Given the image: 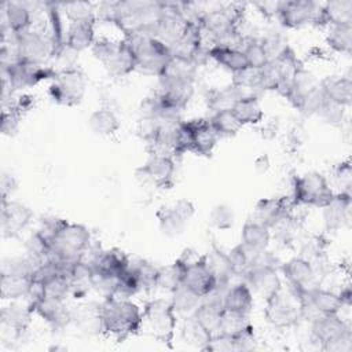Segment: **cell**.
Returning <instances> with one entry per match:
<instances>
[{
    "mask_svg": "<svg viewBox=\"0 0 352 352\" xmlns=\"http://www.w3.org/2000/svg\"><path fill=\"white\" fill-rule=\"evenodd\" d=\"M12 43L15 45L18 59L32 63L48 65L55 51L50 33L34 26L25 33L14 36Z\"/></svg>",
    "mask_w": 352,
    "mask_h": 352,
    "instance_id": "cell-11",
    "label": "cell"
},
{
    "mask_svg": "<svg viewBox=\"0 0 352 352\" xmlns=\"http://www.w3.org/2000/svg\"><path fill=\"white\" fill-rule=\"evenodd\" d=\"M177 260L182 265L183 286L192 290L202 298L217 293V283L205 264L204 254L186 249Z\"/></svg>",
    "mask_w": 352,
    "mask_h": 352,
    "instance_id": "cell-9",
    "label": "cell"
},
{
    "mask_svg": "<svg viewBox=\"0 0 352 352\" xmlns=\"http://www.w3.org/2000/svg\"><path fill=\"white\" fill-rule=\"evenodd\" d=\"M336 195L327 177L320 172H305L294 177L292 201L294 205L322 209L327 206Z\"/></svg>",
    "mask_w": 352,
    "mask_h": 352,
    "instance_id": "cell-7",
    "label": "cell"
},
{
    "mask_svg": "<svg viewBox=\"0 0 352 352\" xmlns=\"http://www.w3.org/2000/svg\"><path fill=\"white\" fill-rule=\"evenodd\" d=\"M234 344H235V352L236 351H252L256 348L257 341L254 336V327H250L241 334L234 337Z\"/></svg>",
    "mask_w": 352,
    "mask_h": 352,
    "instance_id": "cell-58",
    "label": "cell"
},
{
    "mask_svg": "<svg viewBox=\"0 0 352 352\" xmlns=\"http://www.w3.org/2000/svg\"><path fill=\"white\" fill-rule=\"evenodd\" d=\"M129 267L135 272L142 292H153L157 289L160 267L144 258H131Z\"/></svg>",
    "mask_w": 352,
    "mask_h": 352,
    "instance_id": "cell-46",
    "label": "cell"
},
{
    "mask_svg": "<svg viewBox=\"0 0 352 352\" xmlns=\"http://www.w3.org/2000/svg\"><path fill=\"white\" fill-rule=\"evenodd\" d=\"M204 260L217 283V293H221L230 285L231 279L236 276L228 254L217 248L214 243H212L209 250L204 253Z\"/></svg>",
    "mask_w": 352,
    "mask_h": 352,
    "instance_id": "cell-26",
    "label": "cell"
},
{
    "mask_svg": "<svg viewBox=\"0 0 352 352\" xmlns=\"http://www.w3.org/2000/svg\"><path fill=\"white\" fill-rule=\"evenodd\" d=\"M241 279L250 287L254 297H261L264 301L283 285L279 275V268L275 267L249 268L241 276Z\"/></svg>",
    "mask_w": 352,
    "mask_h": 352,
    "instance_id": "cell-22",
    "label": "cell"
},
{
    "mask_svg": "<svg viewBox=\"0 0 352 352\" xmlns=\"http://www.w3.org/2000/svg\"><path fill=\"white\" fill-rule=\"evenodd\" d=\"M102 334L117 342L142 331L143 307L132 298L107 297L99 302Z\"/></svg>",
    "mask_w": 352,
    "mask_h": 352,
    "instance_id": "cell-2",
    "label": "cell"
},
{
    "mask_svg": "<svg viewBox=\"0 0 352 352\" xmlns=\"http://www.w3.org/2000/svg\"><path fill=\"white\" fill-rule=\"evenodd\" d=\"M34 6L25 1H4L1 4V30L16 36L34 26Z\"/></svg>",
    "mask_w": 352,
    "mask_h": 352,
    "instance_id": "cell-17",
    "label": "cell"
},
{
    "mask_svg": "<svg viewBox=\"0 0 352 352\" xmlns=\"http://www.w3.org/2000/svg\"><path fill=\"white\" fill-rule=\"evenodd\" d=\"M176 161L168 154H150L147 161L136 169V177L155 188H170L175 182Z\"/></svg>",
    "mask_w": 352,
    "mask_h": 352,
    "instance_id": "cell-14",
    "label": "cell"
},
{
    "mask_svg": "<svg viewBox=\"0 0 352 352\" xmlns=\"http://www.w3.org/2000/svg\"><path fill=\"white\" fill-rule=\"evenodd\" d=\"M89 261L94 271L107 274L111 276H118L122 274L128 265L131 257L126 256L121 249L111 248V249H99L91 253V257H82Z\"/></svg>",
    "mask_w": 352,
    "mask_h": 352,
    "instance_id": "cell-24",
    "label": "cell"
},
{
    "mask_svg": "<svg viewBox=\"0 0 352 352\" xmlns=\"http://www.w3.org/2000/svg\"><path fill=\"white\" fill-rule=\"evenodd\" d=\"M250 327H253V324L250 322L249 315L224 308L221 318H220V324H219L217 333H223V334L235 337Z\"/></svg>",
    "mask_w": 352,
    "mask_h": 352,
    "instance_id": "cell-49",
    "label": "cell"
},
{
    "mask_svg": "<svg viewBox=\"0 0 352 352\" xmlns=\"http://www.w3.org/2000/svg\"><path fill=\"white\" fill-rule=\"evenodd\" d=\"M320 3L311 0L278 1L275 18L286 29H301L308 25H318Z\"/></svg>",
    "mask_w": 352,
    "mask_h": 352,
    "instance_id": "cell-12",
    "label": "cell"
},
{
    "mask_svg": "<svg viewBox=\"0 0 352 352\" xmlns=\"http://www.w3.org/2000/svg\"><path fill=\"white\" fill-rule=\"evenodd\" d=\"M33 315L34 312L28 302L22 304L21 300L8 301L0 309V322L3 327L11 330L14 334H21L30 326Z\"/></svg>",
    "mask_w": 352,
    "mask_h": 352,
    "instance_id": "cell-29",
    "label": "cell"
},
{
    "mask_svg": "<svg viewBox=\"0 0 352 352\" xmlns=\"http://www.w3.org/2000/svg\"><path fill=\"white\" fill-rule=\"evenodd\" d=\"M223 302H221V294L219 296L217 293L205 297L198 308L194 311L192 316L205 327L208 329L212 334H216L219 331V324H220V318L223 314Z\"/></svg>",
    "mask_w": 352,
    "mask_h": 352,
    "instance_id": "cell-36",
    "label": "cell"
},
{
    "mask_svg": "<svg viewBox=\"0 0 352 352\" xmlns=\"http://www.w3.org/2000/svg\"><path fill=\"white\" fill-rule=\"evenodd\" d=\"M242 126L258 125L264 120V109L261 106L258 95L242 96L231 109Z\"/></svg>",
    "mask_w": 352,
    "mask_h": 352,
    "instance_id": "cell-40",
    "label": "cell"
},
{
    "mask_svg": "<svg viewBox=\"0 0 352 352\" xmlns=\"http://www.w3.org/2000/svg\"><path fill=\"white\" fill-rule=\"evenodd\" d=\"M187 122L191 129V153L201 157H210L220 138L210 125L209 118H195Z\"/></svg>",
    "mask_w": 352,
    "mask_h": 352,
    "instance_id": "cell-25",
    "label": "cell"
},
{
    "mask_svg": "<svg viewBox=\"0 0 352 352\" xmlns=\"http://www.w3.org/2000/svg\"><path fill=\"white\" fill-rule=\"evenodd\" d=\"M336 23H352V0H333L320 3V14L316 26Z\"/></svg>",
    "mask_w": 352,
    "mask_h": 352,
    "instance_id": "cell-37",
    "label": "cell"
},
{
    "mask_svg": "<svg viewBox=\"0 0 352 352\" xmlns=\"http://www.w3.org/2000/svg\"><path fill=\"white\" fill-rule=\"evenodd\" d=\"M195 214L194 204L187 198H180L170 205L162 206L157 212L158 227L165 236L175 238L184 234Z\"/></svg>",
    "mask_w": 352,
    "mask_h": 352,
    "instance_id": "cell-13",
    "label": "cell"
},
{
    "mask_svg": "<svg viewBox=\"0 0 352 352\" xmlns=\"http://www.w3.org/2000/svg\"><path fill=\"white\" fill-rule=\"evenodd\" d=\"M320 88V80H318L312 72H309L307 67L300 65L297 69L290 91L286 96V99L293 104L296 110H300V107L304 104V102L311 98L315 92H318Z\"/></svg>",
    "mask_w": 352,
    "mask_h": 352,
    "instance_id": "cell-27",
    "label": "cell"
},
{
    "mask_svg": "<svg viewBox=\"0 0 352 352\" xmlns=\"http://www.w3.org/2000/svg\"><path fill=\"white\" fill-rule=\"evenodd\" d=\"M209 59L216 62L223 69L228 70L231 74L242 72L249 66L248 59L241 48L226 47V45H212L208 50Z\"/></svg>",
    "mask_w": 352,
    "mask_h": 352,
    "instance_id": "cell-32",
    "label": "cell"
},
{
    "mask_svg": "<svg viewBox=\"0 0 352 352\" xmlns=\"http://www.w3.org/2000/svg\"><path fill=\"white\" fill-rule=\"evenodd\" d=\"M180 336L186 344L204 351L213 334L208 329H205L192 315H190L183 319Z\"/></svg>",
    "mask_w": 352,
    "mask_h": 352,
    "instance_id": "cell-44",
    "label": "cell"
},
{
    "mask_svg": "<svg viewBox=\"0 0 352 352\" xmlns=\"http://www.w3.org/2000/svg\"><path fill=\"white\" fill-rule=\"evenodd\" d=\"M209 122L219 135V138L235 136L243 128L231 109L212 113V116L209 117Z\"/></svg>",
    "mask_w": 352,
    "mask_h": 352,
    "instance_id": "cell-48",
    "label": "cell"
},
{
    "mask_svg": "<svg viewBox=\"0 0 352 352\" xmlns=\"http://www.w3.org/2000/svg\"><path fill=\"white\" fill-rule=\"evenodd\" d=\"M96 23H67L63 43L77 54L91 50L96 38Z\"/></svg>",
    "mask_w": 352,
    "mask_h": 352,
    "instance_id": "cell-31",
    "label": "cell"
},
{
    "mask_svg": "<svg viewBox=\"0 0 352 352\" xmlns=\"http://www.w3.org/2000/svg\"><path fill=\"white\" fill-rule=\"evenodd\" d=\"M261 45L267 54L268 62L279 58L290 45L287 44V38L278 30H270L263 37H260Z\"/></svg>",
    "mask_w": 352,
    "mask_h": 352,
    "instance_id": "cell-52",
    "label": "cell"
},
{
    "mask_svg": "<svg viewBox=\"0 0 352 352\" xmlns=\"http://www.w3.org/2000/svg\"><path fill=\"white\" fill-rule=\"evenodd\" d=\"M34 315L40 316L44 322L56 330L65 329L72 323V309L66 305V301L40 297L33 301H28Z\"/></svg>",
    "mask_w": 352,
    "mask_h": 352,
    "instance_id": "cell-23",
    "label": "cell"
},
{
    "mask_svg": "<svg viewBox=\"0 0 352 352\" xmlns=\"http://www.w3.org/2000/svg\"><path fill=\"white\" fill-rule=\"evenodd\" d=\"M227 254H228V258H230V261L232 264L235 275L236 276H242L246 272V270L249 268L250 252L239 242L230 252H227Z\"/></svg>",
    "mask_w": 352,
    "mask_h": 352,
    "instance_id": "cell-56",
    "label": "cell"
},
{
    "mask_svg": "<svg viewBox=\"0 0 352 352\" xmlns=\"http://www.w3.org/2000/svg\"><path fill=\"white\" fill-rule=\"evenodd\" d=\"M204 351H220V352H235V344L234 337L216 333L212 336L208 345L204 348Z\"/></svg>",
    "mask_w": 352,
    "mask_h": 352,
    "instance_id": "cell-57",
    "label": "cell"
},
{
    "mask_svg": "<svg viewBox=\"0 0 352 352\" xmlns=\"http://www.w3.org/2000/svg\"><path fill=\"white\" fill-rule=\"evenodd\" d=\"M326 44L338 54H351L352 51V23H336L326 26Z\"/></svg>",
    "mask_w": 352,
    "mask_h": 352,
    "instance_id": "cell-43",
    "label": "cell"
},
{
    "mask_svg": "<svg viewBox=\"0 0 352 352\" xmlns=\"http://www.w3.org/2000/svg\"><path fill=\"white\" fill-rule=\"evenodd\" d=\"M208 220L213 228L219 231H227L235 224V212L227 204H217L210 209Z\"/></svg>",
    "mask_w": 352,
    "mask_h": 352,
    "instance_id": "cell-51",
    "label": "cell"
},
{
    "mask_svg": "<svg viewBox=\"0 0 352 352\" xmlns=\"http://www.w3.org/2000/svg\"><path fill=\"white\" fill-rule=\"evenodd\" d=\"M106 72L113 77H125L136 72V60L133 52L125 38H117L106 55L100 59Z\"/></svg>",
    "mask_w": 352,
    "mask_h": 352,
    "instance_id": "cell-20",
    "label": "cell"
},
{
    "mask_svg": "<svg viewBox=\"0 0 352 352\" xmlns=\"http://www.w3.org/2000/svg\"><path fill=\"white\" fill-rule=\"evenodd\" d=\"M345 170H346V175H345V177H349V176H351V170H349L348 165H346ZM337 176H344V173H342V169H341V166H340V169H338V173H337Z\"/></svg>",
    "mask_w": 352,
    "mask_h": 352,
    "instance_id": "cell-61",
    "label": "cell"
},
{
    "mask_svg": "<svg viewBox=\"0 0 352 352\" xmlns=\"http://www.w3.org/2000/svg\"><path fill=\"white\" fill-rule=\"evenodd\" d=\"M194 91V82L158 80V91L154 95L162 107L182 113L192 99Z\"/></svg>",
    "mask_w": 352,
    "mask_h": 352,
    "instance_id": "cell-19",
    "label": "cell"
},
{
    "mask_svg": "<svg viewBox=\"0 0 352 352\" xmlns=\"http://www.w3.org/2000/svg\"><path fill=\"white\" fill-rule=\"evenodd\" d=\"M18 187V182L15 179V176L3 172L1 173V179H0V191H1V201L10 199L14 194V191Z\"/></svg>",
    "mask_w": 352,
    "mask_h": 352,
    "instance_id": "cell-59",
    "label": "cell"
},
{
    "mask_svg": "<svg viewBox=\"0 0 352 352\" xmlns=\"http://www.w3.org/2000/svg\"><path fill=\"white\" fill-rule=\"evenodd\" d=\"M198 65L188 58H183L179 55H173L169 58L168 63L165 65L162 73L160 74L158 80H168V81H186L194 82L197 80Z\"/></svg>",
    "mask_w": 352,
    "mask_h": 352,
    "instance_id": "cell-35",
    "label": "cell"
},
{
    "mask_svg": "<svg viewBox=\"0 0 352 352\" xmlns=\"http://www.w3.org/2000/svg\"><path fill=\"white\" fill-rule=\"evenodd\" d=\"M56 73L58 70L50 63L40 65L18 59L10 66L1 67V81L8 82L16 92L33 88L43 81H51Z\"/></svg>",
    "mask_w": 352,
    "mask_h": 352,
    "instance_id": "cell-10",
    "label": "cell"
},
{
    "mask_svg": "<svg viewBox=\"0 0 352 352\" xmlns=\"http://www.w3.org/2000/svg\"><path fill=\"white\" fill-rule=\"evenodd\" d=\"M204 298L194 293L192 290L187 289L186 286L180 285L170 293V301L173 304V308L177 314V316H190L194 314V311L198 308Z\"/></svg>",
    "mask_w": 352,
    "mask_h": 352,
    "instance_id": "cell-47",
    "label": "cell"
},
{
    "mask_svg": "<svg viewBox=\"0 0 352 352\" xmlns=\"http://www.w3.org/2000/svg\"><path fill=\"white\" fill-rule=\"evenodd\" d=\"M316 116L329 125H341L345 120V107L326 99L320 106L319 111L316 113Z\"/></svg>",
    "mask_w": 352,
    "mask_h": 352,
    "instance_id": "cell-55",
    "label": "cell"
},
{
    "mask_svg": "<svg viewBox=\"0 0 352 352\" xmlns=\"http://www.w3.org/2000/svg\"><path fill=\"white\" fill-rule=\"evenodd\" d=\"M264 302V318L276 329L293 327L302 319L301 297L287 285H282Z\"/></svg>",
    "mask_w": 352,
    "mask_h": 352,
    "instance_id": "cell-5",
    "label": "cell"
},
{
    "mask_svg": "<svg viewBox=\"0 0 352 352\" xmlns=\"http://www.w3.org/2000/svg\"><path fill=\"white\" fill-rule=\"evenodd\" d=\"M351 192L338 191L336 192L333 201L322 208L323 210V223L327 231H338L351 219Z\"/></svg>",
    "mask_w": 352,
    "mask_h": 352,
    "instance_id": "cell-28",
    "label": "cell"
},
{
    "mask_svg": "<svg viewBox=\"0 0 352 352\" xmlns=\"http://www.w3.org/2000/svg\"><path fill=\"white\" fill-rule=\"evenodd\" d=\"M34 217L33 210L16 201V199H6L1 201V234L3 238H15L22 231H25Z\"/></svg>",
    "mask_w": 352,
    "mask_h": 352,
    "instance_id": "cell-18",
    "label": "cell"
},
{
    "mask_svg": "<svg viewBox=\"0 0 352 352\" xmlns=\"http://www.w3.org/2000/svg\"><path fill=\"white\" fill-rule=\"evenodd\" d=\"M23 113L18 110L12 103L3 106L1 111V133L6 136H14L21 125Z\"/></svg>",
    "mask_w": 352,
    "mask_h": 352,
    "instance_id": "cell-54",
    "label": "cell"
},
{
    "mask_svg": "<svg viewBox=\"0 0 352 352\" xmlns=\"http://www.w3.org/2000/svg\"><path fill=\"white\" fill-rule=\"evenodd\" d=\"M246 94L235 84H228L221 88H216L208 92L206 95V103L208 107L212 110V113L232 109L234 104Z\"/></svg>",
    "mask_w": 352,
    "mask_h": 352,
    "instance_id": "cell-41",
    "label": "cell"
},
{
    "mask_svg": "<svg viewBox=\"0 0 352 352\" xmlns=\"http://www.w3.org/2000/svg\"><path fill=\"white\" fill-rule=\"evenodd\" d=\"M279 271L283 275L286 285L298 294L319 286V274L311 260L304 256H296L282 263L279 265Z\"/></svg>",
    "mask_w": 352,
    "mask_h": 352,
    "instance_id": "cell-16",
    "label": "cell"
},
{
    "mask_svg": "<svg viewBox=\"0 0 352 352\" xmlns=\"http://www.w3.org/2000/svg\"><path fill=\"white\" fill-rule=\"evenodd\" d=\"M254 168L257 172L264 173L270 168V158L267 154H261L254 160Z\"/></svg>",
    "mask_w": 352,
    "mask_h": 352,
    "instance_id": "cell-60",
    "label": "cell"
},
{
    "mask_svg": "<svg viewBox=\"0 0 352 352\" xmlns=\"http://www.w3.org/2000/svg\"><path fill=\"white\" fill-rule=\"evenodd\" d=\"M302 302V319L314 320L323 315L340 314L344 304L338 293L315 286L300 294Z\"/></svg>",
    "mask_w": 352,
    "mask_h": 352,
    "instance_id": "cell-15",
    "label": "cell"
},
{
    "mask_svg": "<svg viewBox=\"0 0 352 352\" xmlns=\"http://www.w3.org/2000/svg\"><path fill=\"white\" fill-rule=\"evenodd\" d=\"M180 285H182V265L177 258L169 265L160 267L157 289L172 293Z\"/></svg>",
    "mask_w": 352,
    "mask_h": 352,
    "instance_id": "cell-50",
    "label": "cell"
},
{
    "mask_svg": "<svg viewBox=\"0 0 352 352\" xmlns=\"http://www.w3.org/2000/svg\"><path fill=\"white\" fill-rule=\"evenodd\" d=\"M220 294L226 309L250 315L254 307V294L242 279L236 283L228 285Z\"/></svg>",
    "mask_w": 352,
    "mask_h": 352,
    "instance_id": "cell-30",
    "label": "cell"
},
{
    "mask_svg": "<svg viewBox=\"0 0 352 352\" xmlns=\"http://www.w3.org/2000/svg\"><path fill=\"white\" fill-rule=\"evenodd\" d=\"M177 314L169 298L155 297L143 305V327L154 340L170 344L177 329Z\"/></svg>",
    "mask_w": 352,
    "mask_h": 352,
    "instance_id": "cell-4",
    "label": "cell"
},
{
    "mask_svg": "<svg viewBox=\"0 0 352 352\" xmlns=\"http://www.w3.org/2000/svg\"><path fill=\"white\" fill-rule=\"evenodd\" d=\"M88 80L85 73L78 67H67L58 70L56 76L50 81L48 96L50 99L66 107L78 106L87 94Z\"/></svg>",
    "mask_w": 352,
    "mask_h": 352,
    "instance_id": "cell-8",
    "label": "cell"
},
{
    "mask_svg": "<svg viewBox=\"0 0 352 352\" xmlns=\"http://www.w3.org/2000/svg\"><path fill=\"white\" fill-rule=\"evenodd\" d=\"M271 228L267 226L249 219L243 223L241 230V243L250 252H261L268 249L271 242Z\"/></svg>",
    "mask_w": 352,
    "mask_h": 352,
    "instance_id": "cell-34",
    "label": "cell"
},
{
    "mask_svg": "<svg viewBox=\"0 0 352 352\" xmlns=\"http://www.w3.org/2000/svg\"><path fill=\"white\" fill-rule=\"evenodd\" d=\"M320 88L324 98L342 107L352 103V80L348 76H333L320 80Z\"/></svg>",
    "mask_w": 352,
    "mask_h": 352,
    "instance_id": "cell-33",
    "label": "cell"
},
{
    "mask_svg": "<svg viewBox=\"0 0 352 352\" xmlns=\"http://www.w3.org/2000/svg\"><path fill=\"white\" fill-rule=\"evenodd\" d=\"M62 14L67 23H96V10L95 4L87 1H72L60 4Z\"/></svg>",
    "mask_w": 352,
    "mask_h": 352,
    "instance_id": "cell-45",
    "label": "cell"
},
{
    "mask_svg": "<svg viewBox=\"0 0 352 352\" xmlns=\"http://www.w3.org/2000/svg\"><path fill=\"white\" fill-rule=\"evenodd\" d=\"M136 60V72L147 76L160 77L169 58L170 48L161 40L148 33H128L124 34Z\"/></svg>",
    "mask_w": 352,
    "mask_h": 352,
    "instance_id": "cell-3",
    "label": "cell"
},
{
    "mask_svg": "<svg viewBox=\"0 0 352 352\" xmlns=\"http://www.w3.org/2000/svg\"><path fill=\"white\" fill-rule=\"evenodd\" d=\"M242 51H243L250 67L261 69L263 66H265L268 63L267 54H265L258 37H245Z\"/></svg>",
    "mask_w": 352,
    "mask_h": 352,
    "instance_id": "cell-53",
    "label": "cell"
},
{
    "mask_svg": "<svg viewBox=\"0 0 352 352\" xmlns=\"http://www.w3.org/2000/svg\"><path fill=\"white\" fill-rule=\"evenodd\" d=\"M72 323L85 333H102L99 304L85 302L72 309Z\"/></svg>",
    "mask_w": 352,
    "mask_h": 352,
    "instance_id": "cell-42",
    "label": "cell"
},
{
    "mask_svg": "<svg viewBox=\"0 0 352 352\" xmlns=\"http://www.w3.org/2000/svg\"><path fill=\"white\" fill-rule=\"evenodd\" d=\"M88 126L96 136L109 138L118 132L121 121L110 107H100L89 114Z\"/></svg>",
    "mask_w": 352,
    "mask_h": 352,
    "instance_id": "cell-39",
    "label": "cell"
},
{
    "mask_svg": "<svg viewBox=\"0 0 352 352\" xmlns=\"http://www.w3.org/2000/svg\"><path fill=\"white\" fill-rule=\"evenodd\" d=\"M293 205L292 197L261 198L254 205L253 220L267 226L268 228H275L290 216Z\"/></svg>",
    "mask_w": 352,
    "mask_h": 352,
    "instance_id": "cell-21",
    "label": "cell"
},
{
    "mask_svg": "<svg viewBox=\"0 0 352 352\" xmlns=\"http://www.w3.org/2000/svg\"><path fill=\"white\" fill-rule=\"evenodd\" d=\"M36 231L48 242L50 258L62 264L82 258L92 246L91 231L84 224L65 219H45Z\"/></svg>",
    "mask_w": 352,
    "mask_h": 352,
    "instance_id": "cell-1",
    "label": "cell"
},
{
    "mask_svg": "<svg viewBox=\"0 0 352 352\" xmlns=\"http://www.w3.org/2000/svg\"><path fill=\"white\" fill-rule=\"evenodd\" d=\"M311 337L324 351H351L352 348L351 324L341 312L311 320Z\"/></svg>",
    "mask_w": 352,
    "mask_h": 352,
    "instance_id": "cell-6",
    "label": "cell"
},
{
    "mask_svg": "<svg viewBox=\"0 0 352 352\" xmlns=\"http://www.w3.org/2000/svg\"><path fill=\"white\" fill-rule=\"evenodd\" d=\"M33 283V276L0 274V296L1 300L18 301L26 300Z\"/></svg>",
    "mask_w": 352,
    "mask_h": 352,
    "instance_id": "cell-38",
    "label": "cell"
}]
</instances>
